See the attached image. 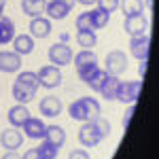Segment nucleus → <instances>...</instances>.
I'll list each match as a JSON object with an SVG mask.
<instances>
[{
    "instance_id": "1",
    "label": "nucleus",
    "mask_w": 159,
    "mask_h": 159,
    "mask_svg": "<svg viewBox=\"0 0 159 159\" xmlns=\"http://www.w3.org/2000/svg\"><path fill=\"white\" fill-rule=\"evenodd\" d=\"M38 87L40 85H38L36 72H30V70L19 72L17 79H15V83H13V98H15V102H19V104L32 102L34 96H36V91H38Z\"/></svg>"
},
{
    "instance_id": "2",
    "label": "nucleus",
    "mask_w": 159,
    "mask_h": 159,
    "mask_svg": "<svg viewBox=\"0 0 159 159\" xmlns=\"http://www.w3.org/2000/svg\"><path fill=\"white\" fill-rule=\"evenodd\" d=\"M68 115H70V119L74 121H91V119H96L102 115V104H100L96 98H91V96H83V98L74 100L72 104L68 106Z\"/></svg>"
},
{
    "instance_id": "3",
    "label": "nucleus",
    "mask_w": 159,
    "mask_h": 159,
    "mask_svg": "<svg viewBox=\"0 0 159 159\" xmlns=\"http://www.w3.org/2000/svg\"><path fill=\"white\" fill-rule=\"evenodd\" d=\"M38 79V85L40 87H47V89H53V87H60L61 85V70L53 64H47V66H40L36 72Z\"/></svg>"
},
{
    "instance_id": "4",
    "label": "nucleus",
    "mask_w": 159,
    "mask_h": 159,
    "mask_svg": "<svg viewBox=\"0 0 159 159\" xmlns=\"http://www.w3.org/2000/svg\"><path fill=\"white\" fill-rule=\"evenodd\" d=\"M104 70L112 76H119L121 72L127 70V55L121 49H112L104 60Z\"/></svg>"
},
{
    "instance_id": "5",
    "label": "nucleus",
    "mask_w": 159,
    "mask_h": 159,
    "mask_svg": "<svg viewBox=\"0 0 159 159\" xmlns=\"http://www.w3.org/2000/svg\"><path fill=\"white\" fill-rule=\"evenodd\" d=\"M74 4H76V0H47L45 13L49 19H66L74 9Z\"/></svg>"
},
{
    "instance_id": "6",
    "label": "nucleus",
    "mask_w": 159,
    "mask_h": 159,
    "mask_svg": "<svg viewBox=\"0 0 159 159\" xmlns=\"http://www.w3.org/2000/svg\"><path fill=\"white\" fill-rule=\"evenodd\" d=\"M140 91H142V81L140 79H136V81H121L117 100L123 102V104H136L138 98H140Z\"/></svg>"
},
{
    "instance_id": "7",
    "label": "nucleus",
    "mask_w": 159,
    "mask_h": 159,
    "mask_svg": "<svg viewBox=\"0 0 159 159\" xmlns=\"http://www.w3.org/2000/svg\"><path fill=\"white\" fill-rule=\"evenodd\" d=\"M76 138H79V142H81V147H83V148L98 147L100 142L104 140V138L100 136V132H98V127H96V123H93V121H85V123H83Z\"/></svg>"
},
{
    "instance_id": "8",
    "label": "nucleus",
    "mask_w": 159,
    "mask_h": 159,
    "mask_svg": "<svg viewBox=\"0 0 159 159\" xmlns=\"http://www.w3.org/2000/svg\"><path fill=\"white\" fill-rule=\"evenodd\" d=\"M74 53L72 49L68 47V43H55V45H51L49 47V60L53 66H57V68H64V66H68L70 61H72Z\"/></svg>"
},
{
    "instance_id": "9",
    "label": "nucleus",
    "mask_w": 159,
    "mask_h": 159,
    "mask_svg": "<svg viewBox=\"0 0 159 159\" xmlns=\"http://www.w3.org/2000/svg\"><path fill=\"white\" fill-rule=\"evenodd\" d=\"M129 53L136 60H148L151 53V36L148 34H140V36H132L129 38Z\"/></svg>"
},
{
    "instance_id": "10",
    "label": "nucleus",
    "mask_w": 159,
    "mask_h": 159,
    "mask_svg": "<svg viewBox=\"0 0 159 159\" xmlns=\"http://www.w3.org/2000/svg\"><path fill=\"white\" fill-rule=\"evenodd\" d=\"M147 25H148V21L144 15H132V17L123 19V30H125V34H129V38L147 34Z\"/></svg>"
},
{
    "instance_id": "11",
    "label": "nucleus",
    "mask_w": 159,
    "mask_h": 159,
    "mask_svg": "<svg viewBox=\"0 0 159 159\" xmlns=\"http://www.w3.org/2000/svg\"><path fill=\"white\" fill-rule=\"evenodd\" d=\"M24 138L25 136L17 129V127H9L0 134V144L7 148V151H17V148L24 144Z\"/></svg>"
},
{
    "instance_id": "12",
    "label": "nucleus",
    "mask_w": 159,
    "mask_h": 159,
    "mask_svg": "<svg viewBox=\"0 0 159 159\" xmlns=\"http://www.w3.org/2000/svg\"><path fill=\"white\" fill-rule=\"evenodd\" d=\"M51 30H53V25H51L49 17H43V15L32 17V21H30V36L32 38H47Z\"/></svg>"
},
{
    "instance_id": "13",
    "label": "nucleus",
    "mask_w": 159,
    "mask_h": 159,
    "mask_svg": "<svg viewBox=\"0 0 159 159\" xmlns=\"http://www.w3.org/2000/svg\"><path fill=\"white\" fill-rule=\"evenodd\" d=\"M21 55L15 51H0V72H19Z\"/></svg>"
},
{
    "instance_id": "14",
    "label": "nucleus",
    "mask_w": 159,
    "mask_h": 159,
    "mask_svg": "<svg viewBox=\"0 0 159 159\" xmlns=\"http://www.w3.org/2000/svg\"><path fill=\"white\" fill-rule=\"evenodd\" d=\"M21 129H24V136H28V138H32V140H43L45 138V123L40 121V119H36V117H28L25 119V123L21 125Z\"/></svg>"
},
{
    "instance_id": "15",
    "label": "nucleus",
    "mask_w": 159,
    "mask_h": 159,
    "mask_svg": "<svg viewBox=\"0 0 159 159\" xmlns=\"http://www.w3.org/2000/svg\"><path fill=\"white\" fill-rule=\"evenodd\" d=\"M61 100L55 98V96H45V98L38 102V110H40V115H45V117H49V119H53V117H57L61 112Z\"/></svg>"
},
{
    "instance_id": "16",
    "label": "nucleus",
    "mask_w": 159,
    "mask_h": 159,
    "mask_svg": "<svg viewBox=\"0 0 159 159\" xmlns=\"http://www.w3.org/2000/svg\"><path fill=\"white\" fill-rule=\"evenodd\" d=\"M119 85H121V79H119V76H112V74H108V76L104 79L102 87L98 89V93H100V96H102L104 100L112 102V100H117V93H119Z\"/></svg>"
},
{
    "instance_id": "17",
    "label": "nucleus",
    "mask_w": 159,
    "mask_h": 159,
    "mask_svg": "<svg viewBox=\"0 0 159 159\" xmlns=\"http://www.w3.org/2000/svg\"><path fill=\"white\" fill-rule=\"evenodd\" d=\"M13 51L19 55H30L34 51V38L30 34H15L13 38Z\"/></svg>"
},
{
    "instance_id": "18",
    "label": "nucleus",
    "mask_w": 159,
    "mask_h": 159,
    "mask_svg": "<svg viewBox=\"0 0 159 159\" xmlns=\"http://www.w3.org/2000/svg\"><path fill=\"white\" fill-rule=\"evenodd\" d=\"M43 140H47V142L53 144V147L61 148L64 144H66V132H64V127H60V125H47L45 138H43Z\"/></svg>"
},
{
    "instance_id": "19",
    "label": "nucleus",
    "mask_w": 159,
    "mask_h": 159,
    "mask_svg": "<svg viewBox=\"0 0 159 159\" xmlns=\"http://www.w3.org/2000/svg\"><path fill=\"white\" fill-rule=\"evenodd\" d=\"M28 117H30V110H28L25 104H15V106L9 108V121H11V125H13V127H17V129L25 123Z\"/></svg>"
},
{
    "instance_id": "20",
    "label": "nucleus",
    "mask_w": 159,
    "mask_h": 159,
    "mask_svg": "<svg viewBox=\"0 0 159 159\" xmlns=\"http://www.w3.org/2000/svg\"><path fill=\"white\" fill-rule=\"evenodd\" d=\"M13 38H15V21H13L11 17L0 15V47L9 45Z\"/></svg>"
},
{
    "instance_id": "21",
    "label": "nucleus",
    "mask_w": 159,
    "mask_h": 159,
    "mask_svg": "<svg viewBox=\"0 0 159 159\" xmlns=\"http://www.w3.org/2000/svg\"><path fill=\"white\" fill-rule=\"evenodd\" d=\"M119 9L123 11L125 17L142 15V11H144V2H142V0H119Z\"/></svg>"
},
{
    "instance_id": "22",
    "label": "nucleus",
    "mask_w": 159,
    "mask_h": 159,
    "mask_svg": "<svg viewBox=\"0 0 159 159\" xmlns=\"http://www.w3.org/2000/svg\"><path fill=\"white\" fill-rule=\"evenodd\" d=\"M76 43H79L83 49L96 47V45H98V34H96V30H81V32L76 34Z\"/></svg>"
},
{
    "instance_id": "23",
    "label": "nucleus",
    "mask_w": 159,
    "mask_h": 159,
    "mask_svg": "<svg viewBox=\"0 0 159 159\" xmlns=\"http://www.w3.org/2000/svg\"><path fill=\"white\" fill-rule=\"evenodd\" d=\"M21 11L28 17H38L45 13V2H38V0H21Z\"/></svg>"
},
{
    "instance_id": "24",
    "label": "nucleus",
    "mask_w": 159,
    "mask_h": 159,
    "mask_svg": "<svg viewBox=\"0 0 159 159\" xmlns=\"http://www.w3.org/2000/svg\"><path fill=\"white\" fill-rule=\"evenodd\" d=\"M72 61H74L76 68H83V66H89V64H98V55L89 49H83L72 57Z\"/></svg>"
},
{
    "instance_id": "25",
    "label": "nucleus",
    "mask_w": 159,
    "mask_h": 159,
    "mask_svg": "<svg viewBox=\"0 0 159 159\" xmlns=\"http://www.w3.org/2000/svg\"><path fill=\"white\" fill-rule=\"evenodd\" d=\"M89 15H91V24H93V30H102V28H106L108 25V19L110 15L108 13H104L102 9H93V11H89Z\"/></svg>"
},
{
    "instance_id": "26",
    "label": "nucleus",
    "mask_w": 159,
    "mask_h": 159,
    "mask_svg": "<svg viewBox=\"0 0 159 159\" xmlns=\"http://www.w3.org/2000/svg\"><path fill=\"white\" fill-rule=\"evenodd\" d=\"M100 72V66L98 64H89V66H83V68H76V74H79V79L83 81V83H91L93 81V76Z\"/></svg>"
},
{
    "instance_id": "27",
    "label": "nucleus",
    "mask_w": 159,
    "mask_h": 159,
    "mask_svg": "<svg viewBox=\"0 0 159 159\" xmlns=\"http://www.w3.org/2000/svg\"><path fill=\"white\" fill-rule=\"evenodd\" d=\"M36 151H38V155H40V159H57V151H60V148L53 147L47 140H43L36 147Z\"/></svg>"
},
{
    "instance_id": "28",
    "label": "nucleus",
    "mask_w": 159,
    "mask_h": 159,
    "mask_svg": "<svg viewBox=\"0 0 159 159\" xmlns=\"http://www.w3.org/2000/svg\"><path fill=\"white\" fill-rule=\"evenodd\" d=\"M81 30H93V24H91V15H89V11L81 13V15L76 17V32H81Z\"/></svg>"
},
{
    "instance_id": "29",
    "label": "nucleus",
    "mask_w": 159,
    "mask_h": 159,
    "mask_svg": "<svg viewBox=\"0 0 159 159\" xmlns=\"http://www.w3.org/2000/svg\"><path fill=\"white\" fill-rule=\"evenodd\" d=\"M96 7H98V9H102L104 13L112 15V13L119 9V0H96Z\"/></svg>"
},
{
    "instance_id": "30",
    "label": "nucleus",
    "mask_w": 159,
    "mask_h": 159,
    "mask_svg": "<svg viewBox=\"0 0 159 159\" xmlns=\"http://www.w3.org/2000/svg\"><path fill=\"white\" fill-rule=\"evenodd\" d=\"M91 121L96 123V127H98V132L102 138H106V136H110V123L106 121V119H102V117H96V119H91Z\"/></svg>"
},
{
    "instance_id": "31",
    "label": "nucleus",
    "mask_w": 159,
    "mask_h": 159,
    "mask_svg": "<svg viewBox=\"0 0 159 159\" xmlns=\"http://www.w3.org/2000/svg\"><path fill=\"white\" fill-rule=\"evenodd\" d=\"M106 76H108V72H106L104 68H100V72L96 74V76H93V81L89 83V87H91V89H93V91L98 93V89L102 87V83H104V79H106Z\"/></svg>"
},
{
    "instance_id": "32",
    "label": "nucleus",
    "mask_w": 159,
    "mask_h": 159,
    "mask_svg": "<svg viewBox=\"0 0 159 159\" xmlns=\"http://www.w3.org/2000/svg\"><path fill=\"white\" fill-rule=\"evenodd\" d=\"M68 159H91V157H89V153L85 148H74L72 153L68 155Z\"/></svg>"
},
{
    "instance_id": "33",
    "label": "nucleus",
    "mask_w": 159,
    "mask_h": 159,
    "mask_svg": "<svg viewBox=\"0 0 159 159\" xmlns=\"http://www.w3.org/2000/svg\"><path fill=\"white\" fill-rule=\"evenodd\" d=\"M132 117H134V104H127V108H125V112H123V127L129 125Z\"/></svg>"
},
{
    "instance_id": "34",
    "label": "nucleus",
    "mask_w": 159,
    "mask_h": 159,
    "mask_svg": "<svg viewBox=\"0 0 159 159\" xmlns=\"http://www.w3.org/2000/svg\"><path fill=\"white\" fill-rule=\"evenodd\" d=\"M147 68H148V60H140V64H138V74H140V79L147 76Z\"/></svg>"
},
{
    "instance_id": "35",
    "label": "nucleus",
    "mask_w": 159,
    "mask_h": 159,
    "mask_svg": "<svg viewBox=\"0 0 159 159\" xmlns=\"http://www.w3.org/2000/svg\"><path fill=\"white\" fill-rule=\"evenodd\" d=\"M21 159H40V155H38L36 148H28L24 155H21Z\"/></svg>"
},
{
    "instance_id": "36",
    "label": "nucleus",
    "mask_w": 159,
    "mask_h": 159,
    "mask_svg": "<svg viewBox=\"0 0 159 159\" xmlns=\"http://www.w3.org/2000/svg\"><path fill=\"white\" fill-rule=\"evenodd\" d=\"M2 159H21V155H17L15 151H7V153L2 155Z\"/></svg>"
},
{
    "instance_id": "37",
    "label": "nucleus",
    "mask_w": 159,
    "mask_h": 159,
    "mask_svg": "<svg viewBox=\"0 0 159 159\" xmlns=\"http://www.w3.org/2000/svg\"><path fill=\"white\" fill-rule=\"evenodd\" d=\"M79 4H85V7H91V4H96V0H76Z\"/></svg>"
},
{
    "instance_id": "38",
    "label": "nucleus",
    "mask_w": 159,
    "mask_h": 159,
    "mask_svg": "<svg viewBox=\"0 0 159 159\" xmlns=\"http://www.w3.org/2000/svg\"><path fill=\"white\" fill-rule=\"evenodd\" d=\"M68 38H70V36H68V34L64 32V34H61V36H60V43H68Z\"/></svg>"
},
{
    "instance_id": "39",
    "label": "nucleus",
    "mask_w": 159,
    "mask_h": 159,
    "mask_svg": "<svg viewBox=\"0 0 159 159\" xmlns=\"http://www.w3.org/2000/svg\"><path fill=\"white\" fill-rule=\"evenodd\" d=\"M4 7H7V0H0V15L4 13Z\"/></svg>"
},
{
    "instance_id": "40",
    "label": "nucleus",
    "mask_w": 159,
    "mask_h": 159,
    "mask_svg": "<svg viewBox=\"0 0 159 159\" xmlns=\"http://www.w3.org/2000/svg\"><path fill=\"white\" fill-rule=\"evenodd\" d=\"M142 2H147V9H153V0H142Z\"/></svg>"
},
{
    "instance_id": "41",
    "label": "nucleus",
    "mask_w": 159,
    "mask_h": 159,
    "mask_svg": "<svg viewBox=\"0 0 159 159\" xmlns=\"http://www.w3.org/2000/svg\"><path fill=\"white\" fill-rule=\"evenodd\" d=\"M38 2H45V0H38Z\"/></svg>"
}]
</instances>
